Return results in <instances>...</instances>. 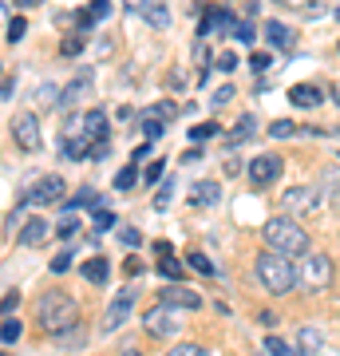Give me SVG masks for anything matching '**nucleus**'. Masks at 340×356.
<instances>
[{
  "instance_id": "nucleus-1",
  "label": "nucleus",
  "mask_w": 340,
  "mask_h": 356,
  "mask_svg": "<svg viewBox=\"0 0 340 356\" xmlns=\"http://www.w3.org/2000/svg\"><path fill=\"white\" fill-rule=\"evenodd\" d=\"M261 242H265V250L285 254V257H305L309 254V234H305V226L293 214L269 218V222L261 226Z\"/></svg>"
},
{
  "instance_id": "nucleus-2",
  "label": "nucleus",
  "mask_w": 340,
  "mask_h": 356,
  "mask_svg": "<svg viewBox=\"0 0 340 356\" xmlns=\"http://www.w3.org/2000/svg\"><path fill=\"white\" fill-rule=\"evenodd\" d=\"M253 269H257V277H261V285L269 293H293L297 289V281H301V269L293 266V257L285 254H273V250H265V254H257V261H253Z\"/></svg>"
},
{
  "instance_id": "nucleus-3",
  "label": "nucleus",
  "mask_w": 340,
  "mask_h": 356,
  "mask_svg": "<svg viewBox=\"0 0 340 356\" xmlns=\"http://www.w3.org/2000/svg\"><path fill=\"white\" fill-rule=\"evenodd\" d=\"M36 317H40V325H44L48 332H60L63 325L76 321V297H72V293H60V289L44 293V297H40Z\"/></svg>"
},
{
  "instance_id": "nucleus-4",
  "label": "nucleus",
  "mask_w": 340,
  "mask_h": 356,
  "mask_svg": "<svg viewBox=\"0 0 340 356\" xmlns=\"http://www.w3.org/2000/svg\"><path fill=\"white\" fill-rule=\"evenodd\" d=\"M281 170H285V163H281V154H257L250 166H245V175H250V182L257 186V191H265V186H273L281 178Z\"/></svg>"
},
{
  "instance_id": "nucleus-5",
  "label": "nucleus",
  "mask_w": 340,
  "mask_h": 356,
  "mask_svg": "<svg viewBox=\"0 0 340 356\" xmlns=\"http://www.w3.org/2000/svg\"><path fill=\"white\" fill-rule=\"evenodd\" d=\"M135 297H139L135 289H123V293H119V297H115L111 305H107V313H103L99 332H115V329H123L127 321H131V313H135Z\"/></svg>"
},
{
  "instance_id": "nucleus-6",
  "label": "nucleus",
  "mask_w": 340,
  "mask_h": 356,
  "mask_svg": "<svg viewBox=\"0 0 340 356\" xmlns=\"http://www.w3.org/2000/svg\"><path fill=\"white\" fill-rule=\"evenodd\" d=\"M13 139L20 151H40V119L36 111H16L13 115Z\"/></svg>"
},
{
  "instance_id": "nucleus-7",
  "label": "nucleus",
  "mask_w": 340,
  "mask_h": 356,
  "mask_svg": "<svg viewBox=\"0 0 340 356\" xmlns=\"http://www.w3.org/2000/svg\"><path fill=\"white\" fill-rule=\"evenodd\" d=\"M281 202H285V210H289L293 218H301V214L321 210V202H325V198H321V191H316V186H293V191H285V198H281Z\"/></svg>"
},
{
  "instance_id": "nucleus-8",
  "label": "nucleus",
  "mask_w": 340,
  "mask_h": 356,
  "mask_svg": "<svg viewBox=\"0 0 340 356\" xmlns=\"http://www.w3.org/2000/svg\"><path fill=\"white\" fill-rule=\"evenodd\" d=\"M301 281L309 289H325L328 281H332V261H328L325 254H309L305 266H301Z\"/></svg>"
},
{
  "instance_id": "nucleus-9",
  "label": "nucleus",
  "mask_w": 340,
  "mask_h": 356,
  "mask_svg": "<svg viewBox=\"0 0 340 356\" xmlns=\"http://www.w3.org/2000/svg\"><path fill=\"white\" fill-rule=\"evenodd\" d=\"M63 194H67L63 178L60 175H48V178H40L36 186L28 191V202H32V206H51V202H63Z\"/></svg>"
},
{
  "instance_id": "nucleus-10",
  "label": "nucleus",
  "mask_w": 340,
  "mask_h": 356,
  "mask_svg": "<svg viewBox=\"0 0 340 356\" xmlns=\"http://www.w3.org/2000/svg\"><path fill=\"white\" fill-rule=\"evenodd\" d=\"M143 325H147V332H151V337H175V332H178V321L170 317V305H163V301H159L154 309H147Z\"/></svg>"
},
{
  "instance_id": "nucleus-11",
  "label": "nucleus",
  "mask_w": 340,
  "mask_h": 356,
  "mask_svg": "<svg viewBox=\"0 0 340 356\" xmlns=\"http://www.w3.org/2000/svg\"><path fill=\"white\" fill-rule=\"evenodd\" d=\"M159 301L163 305H170V309H198L202 305V293H194V289H186V285H166L163 293H159Z\"/></svg>"
},
{
  "instance_id": "nucleus-12",
  "label": "nucleus",
  "mask_w": 340,
  "mask_h": 356,
  "mask_svg": "<svg viewBox=\"0 0 340 356\" xmlns=\"http://www.w3.org/2000/svg\"><path fill=\"white\" fill-rule=\"evenodd\" d=\"M289 103L293 107H321V103H325V91L316 88V83H293Z\"/></svg>"
},
{
  "instance_id": "nucleus-13",
  "label": "nucleus",
  "mask_w": 340,
  "mask_h": 356,
  "mask_svg": "<svg viewBox=\"0 0 340 356\" xmlns=\"http://www.w3.org/2000/svg\"><path fill=\"white\" fill-rule=\"evenodd\" d=\"M51 341H56V348H83V344H88V329H83L79 321H72V325H63L60 332H51Z\"/></svg>"
},
{
  "instance_id": "nucleus-14",
  "label": "nucleus",
  "mask_w": 340,
  "mask_h": 356,
  "mask_svg": "<svg viewBox=\"0 0 340 356\" xmlns=\"http://www.w3.org/2000/svg\"><path fill=\"white\" fill-rule=\"evenodd\" d=\"M79 273H83V281H91V285H107V281H111V261L103 254H95L91 261L79 266Z\"/></svg>"
},
{
  "instance_id": "nucleus-15",
  "label": "nucleus",
  "mask_w": 340,
  "mask_h": 356,
  "mask_svg": "<svg viewBox=\"0 0 340 356\" xmlns=\"http://www.w3.org/2000/svg\"><path fill=\"white\" fill-rule=\"evenodd\" d=\"M79 131L88 135L91 143H99V139H107V115L99 111V107H91L83 119H79Z\"/></svg>"
},
{
  "instance_id": "nucleus-16",
  "label": "nucleus",
  "mask_w": 340,
  "mask_h": 356,
  "mask_svg": "<svg viewBox=\"0 0 340 356\" xmlns=\"http://www.w3.org/2000/svg\"><path fill=\"white\" fill-rule=\"evenodd\" d=\"M214 28H222V32H229L234 28V16L226 13V8H206V16H202V24H198V36L206 40Z\"/></svg>"
},
{
  "instance_id": "nucleus-17",
  "label": "nucleus",
  "mask_w": 340,
  "mask_h": 356,
  "mask_svg": "<svg viewBox=\"0 0 340 356\" xmlns=\"http://www.w3.org/2000/svg\"><path fill=\"white\" fill-rule=\"evenodd\" d=\"M88 91H91V72H79L76 83H72V88H67V91L60 95V107H63V111H72V107H76V103L83 99V95H88Z\"/></svg>"
},
{
  "instance_id": "nucleus-18",
  "label": "nucleus",
  "mask_w": 340,
  "mask_h": 356,
  "mask_svg": "<svg viewBox=\"0 0 340 356\" xmlns=\"http://www.w3.org/2000/svg\"><path fill=\"white\" fill-rule=\"evenodd\" d=\"M265 40H269L277 51H293V40L297 36H293V28H285L281 20H269V24H265Z\"/></svg>"
},
{
  "instance_id": "nucleus-19",
  "label": "nucleus",
  "mask_w": 340,
  "mask_h": 356,
  "mask_svg": "<svg viewBox=\"0 0 340 356\" xmlns=\"http://www.w3.org/2000/svg\"><path fill=\"white\" fill-rule=\"evenodd\" d=\"M190 202L194 206H218L222 202V186H218V182H194V186H190Z\"/></svg>"
},
{
  "instance_id": "nucleus-20",
  "label": "nucleus",
  "mask_w": 340,
  "mask_h": 356,
  "mask_svg": "<svg viewBox=\"0 0 340 356\" xmlns=\"http://www.w3.org/2000/svg\"><path fill=\"white\" fill-rule=\"evenodd\" d=\"M48 242V222L44 218H28L20 229V245H44Z\"/></svg>"
},
{
  "instance_id": "nucleus-21",
  "label": "nucleus",
  "mask_w": 340,
  "mask_h": 356,
  "mask_svg": "<svg viewBox=\"0 0 340 356\" xmlns=\"http://www.w3.org/2000/svg\"><path fill=\"white\" fill-rule=\"evenodd\" d=\"M253 135H257V119H253V115H241L238 127L226 131V143H229V147H241V143H250Z\"/></svg>"
},
{
  "instance_id": "nucleus-22",
  "label": "nucleus",
  "mask_w": 340,
  "mask_h": 356,
  "mask_svg": "<svg viewBox=\"0 0 340 356\" xmlns=\"http://www.w3.org/2000/svg\"><path fill=\"white\" fill-rule=\"evenodd\" d=\"M321 198L340 206V170H321Z\"/></svg>"
},
{
  "instance_id": "nucleus-23",
  "label": "nucleus",
  "mask_w": 340,
  "mask_h": 356,
  "mask_svg": "<svg viewBox=\"0 0 340 356\" xmlns=\"http://www.w3.org/2000/svg\"><path fill=\"white\" fill-rule=\"evenodd\" d=\"M60 151H63V159H88V154H91V139L79 131V135H72V139H63Z\"/></svg>"
},
{
  "instance_id": "nucleus-24",
  "label": "nucleus",
  "mask_w": 340,
  "mask_h": 356,
  "mask_svg": "<svg viewBox=\"0 0 340 356\" xmlns=\"http://www.w3.org/2000/svg\"><path fill=\"white\" fill-rule=\"evenodd\" d=\"M159 273H163L166 281H182V273H186V266H182V261H178L175 254H163V257H159Z\"/></svg>"
},
{
  "instance_id": "nucleus-25",
  "label": "nucleus",
  "mask_w": 340,
  "mask_h": 356,
  "mask_svg": "<svg viewBox=\"0 0 340 356\" xmlns=\"http://www.w3.org/2000/svg\"><path fill=\"white\" fill-rule=\"evenodd\" d=\"M297 348H301V356H316V353H321V332H316L313 325H305V329H301V344H297Z\"/></svg>"
},
{
  "instance_id": "nucleus-26",
  "label": "nucleus",
  "mask_w": 340,
  "mask_h": 356,
  "mask_svg": "<svg viewBox=\"0 0 340 356\" xmlns=\"http://www.w3.org/2000/svg\"><path fill=\"white\" fill-rule=\"evenodd\" d=\"M103 16H111V0H91V4H88V16H83L79 24L91 28L95 20H103Z\"/></svg>"
},
{
  "instance_id": "nucleus-27",
  "label": "nucleus",
  "mask_w": 340,
  "mask_h": 356,
  "mask_svg": "<svg viewBox=\"0 0 340 356\" xmlns=\"http://www.w3.org/2000/svg\"><path fill=\"white\" fill-rule=\"evenodd\" d=\"M265 353L269 356H301V348H293V344L281 341V337H265Z\"/></svg>"
},
{
  "instance_id": "nucleus-28",
  "label": "nucleus",
  "mask_w": 340,
  "mask_h": 356,
  "mask_svg": "<svg viewBox=\"0 0 340 356\" xmlns=\"http://www.w3.org/2000/svg\"><path fill=\"white\" fill-rule=\"evenodd\" d=\"M293 135H297V123H293V119H277V123H269V139L285 143V139H293Z\"/></svg>"
},
{
  "instance_id": "nucleus-29",
  "label": "nucleus",
  "mask_w": 340,
  "mask_h": 356,
  "mask_svg": "<svg viewBox=\"0 0 340 356\" xmlns=\"http://www.w3.org/2000/svg\"><path fill=\"white\" fill-rule=\"evenodd\" d=\"M222 135V127L218 123H198V127H190V143L198 147V143H206V139H218Z\"/></svg>"
},
{
  "instance_id": "nucleus-30",
  "label": "nucleus",
  "mask_w": 340,
  "mask_h": 356,
  "mask_svg": "<svg viewBox=\"0 0 340 356\" xmlns=\"http://www.w3.org/2000/svg\"><path fill=\"white\" fill-rule=\"evenodd\" d=\"M186 266H194L202 273V277H218V269H214V261H210V257L206 254H194V250H190V257H186Z\"/></svg>"
},
{
  "instance_id": "nucleus-31",
  "label": "nucleus",
  "mask_w": 340,
  "mask_h": 356,
  "mask_svg": "<svg viewBox=\"0 0 340 356\" xmlns=\"http://www.w3.org/2000/svg\"><path fill=\"white\" fill-rule=\"evenodd\" d=\"M178 111H182V107H175L170 99H163V103H154V107H147V115H151V119H163V123H170Z\"/></svg>"
},
{
  "instance_id": "nucleus-32",
  "label": "nucleus",
  "mask_w": 340,
  "mask_h": 356,
  "mask_svg": "<svg viewBox=\"0 0 340 356\" xmlns=\"http://www.w3.org/2000/svg\"><path fill=\"white\" fill-rule=\"evenodd\" d=\"M143 135H147V143H159L166 135V123L163 119H151V115H147V119H143Z\"/></svg>"
},
{
  "instance_id": "nucleus-33",
  "label": "nucleus",
  "mask_w": 340,
  "mask_h": 356,
  "mask_svg": "<svg viewBox=\"0 0 340 356\" xmlns=\"http://www.w3.org/2000/svg\"><path fill=\"white\" fill-rule=\"evenodd\" d=\"M194 60H198V67H202V83H206V76H210V48H206V40H198L194 44Z\"/></svg>"
},
{
  "instance_id": "nucleus-34",
  "label": "nucleus",
  "mask_w": 340,
  "mask_h": 356,
  "mask_svg": "<svg viewBox=\"0 0 340 356\" xmlns=\"http://www.w3.org/2000/svg\"><path fill=\"white\" fill-rule=\"evenodd\" d=\"M135 182H139V175H135V163H131V166H123V170L115 175V191H131Z\"/></svg>"
},
{
  "instance_id": "nucleus-35",
  "label": "nucleus",
  "mask_w": 340,
  "mask_h": 356,
  "mask_svg": "<svg viewBox=\"0 0 340 356\" xmlns=\"http://www.w3.org/2000/svg\"><path fill=\"white\" fill-rule=\"evenodd\" d=\"M143 16H147V24H151V28H166V24H170V13H166V8H159V4H151Z\"/></svg>"
},
{
  "instance_id": "nucleus-36",
  "label": "nucleus",
  "mask_w": 340,
  "mask_h": 356,
  "mask_svg": "<svg viewBox=\"0 0 340 356\" xmlns=\"http://www.w3.org/2000/svg\"><path fill=\"white\" fill-rule=\"evenodd\" d=\"M20 329H24V325H20V321H4V325H0V341L4 344H13V341H20Z\"/></svg>"
},
{
  "instance_id": "nucleus-37",
  "label": "nucleus",
  "mask_w": 340,
  "mask_h": 356,
  "mask_svg": "<svg viewBox=\"0 0 340 356\" xmlns=\"http://www.w3.org/2000/svg\"><path fill=\"white\" fill-rule=\"evenodd\" d=\"M119 242H123L127 250H139V245H143V234H139L135 226H123V229H119Z\"/></svg>"
},
{
  "instance_id": "nucleus-38",
  "label": "nucleus",
  "mask_w": 340,
  "mask_h": 356,
  "mask_svg": "<svg viewBox=\"0 0 340 356\" xmlns=\"http://www.w3.org/2000/svg\"><path fill=\"white\" fill-rule=\"evenodd\" d=\"M76 234H79V222H76L72 214H63V222H60V238H63V242H72Z\"/></svg>"
},
{
  "instance_id": "nucleus-39",
  "label": "nucleus",
  "mask_w": 340,
  "mask_h": 356,
  "mask_svg": "<svg viewBox=\"0 0 340 356\" xmlns=\"http://www.w3.org/2000/svg\"><path fill=\"white\" fill-rule=\"evenodd\" d=\"M226 103H234V88H229V83H226V88H218L214 95H210V107H226Z\"/></svg>"
},
{
  "instance_id": "nucleus-40",
  "label": "nucleus",
  "mask_w": 340,
  "mask_h": 356,
  "mask_svg": "<svg viewBox=\"0 0 340 356\" xmlns=\"http://www.w3.org/2000/svg\"><path fill=\"white\" fill-rule=\"evenodd\" d=\"M166 356H206V348L202 344H175Z\"/></svg>"
},
{
  "instance_id": "nucleus-41",
  "label": "nucleus",
  "mask_w": 340,
  "mask_h": 356,
  "mask_svg": "<svg viewBox=\"0 0 340 356\" xmlns=\"http://www.w3.org/2000/svg\"><path fill=\"white\" fill-rule=\"evenodd\" d=\"M218 72H222V76H229V72H234V67H238V56H234V51H222V56H218Z\"/></svg>"
},
{
  "instance_id": "nucleus-42",
  "label": "nucleus",
  "mask_w": 340,
  "mask_h": 356,
  "mask_svg": "<svg viewBox=\"0 0 340 356\" xmlns=\"http://www.w3.org/2000/svg\"><path fill=\"white\" fill-rule=\"evenodd\" d=\"M72 269V250H63V254L51 257V273H67Z\"/></svg>"
},
{
  "instance_id": "nucleus-43",
  "label": "nucleus",
  "mask_w": 340,
  "mask_h": 356,
  "mask_svg": "<svg viewBox=\"0 0 340 356\" xmlns=\"http://www.w3.org/2000/svg\"><path fill=\"white\" fill-rule=\"evenodd\" d=\"M24 32H28V24L20 20V16H16V20H8V40H13V44H20V40H24Z\"/></svg>"
},
{
  "instance_id": "nucleus-44",
  "label": "nucleus",
  "mask_w": 340,
  "mask_h": 356,
  "mask_svg": "<svg viewBox=\"0 0 340 356\" xmlns=\"http://www.w3.org/2000/svg\"><path fill=\"white\" fill-rule=\"evenodd\" d=\"M60 51H63V56H79V51H83V36H67L60 44Z\"/></svg>"
},
{
  "instance_id": "nucleus-45",
  "label": "nucleus",
  "mask_w": 340,
  "mask_h": 356,
  "mask_svg": "<svg viewBox=\"0 0 340 356\" xmlns=\"http://www.w3.org/2000/svg\"><path fill=\"white\" fill-rule=\"evenodd\" d=\"M115 226V214L111 210H95V234H103V229Z\"/></svg>"
},
{
  "instance_id": "nucleus-46",
  "label": "nucleus",
  "mask_w": 340,
  "mask_h": 356,
  "mask_svg": "<svg viewBox=\"0 0 340 356\" xmlns=\"http://www.w3.org/2000/svg\"><path fill=\"white\" fill-rule=\"evenodd\" d=\"M170 194H175V182H163V191L154 194V210H163V206L170 202Z\"/></svg>"
},
{
  "instance_id": "nucleus-47",
  "label": "nucleus",
  "mask_w": 340,
  "mask_h": 356,
  "mask_svg": "<svg viewBox=\"0 0 340 356\" xmlns=\"http://www.w3.org/2000/svg\"><path fill=\"white\" fill-rule=\"evenodd\" d=\"M163 170H166V166H163V159H159V163H151L147 170H143V178H147V182H159V178H163Z\"/></svg>"
},
{
  "instance_id": "nucleus-48",
  "label": "nucleus",
  "mask_w": 340,
  "mask_h": 356,
  "mask_svg": "<svg viewBox=\"0 0 340 356\" xmlns=\"http://www.w3.org/2000/svg\"><path fill=\"white\" fill-rule=\"evenodd\" d=\"M91 198H95V191H79L76 198H72V202H67V210H79V206H88Z\"/></svg>"
},
{
  "instance_id": "nucleus-49",
  "label": "nucleus",
  "mask_w": 340,
  "mask_h": 356,
  "mask_svg": "<svg viewBox=\"0 0 340 356\" xmlns=\"http://www.w3.org/2000/svg\"><path fill=\"white\" fill-rule=\"evenodd\" d=\"M229 32H234V36H238L241 44H250V40H253V24H234Z\"/></svg>"
},
{
  "instance_id": "nucleus-50",
  "label": "nucleus",
  "mask_w": 340,
  "mask_h": 356,
  "mask_svg": "<svg viewBox=\"0 0 340 356\" xmlns=\"http://www.w3.org/2000/svg\"><path fill=\"white\" fill-rule=\"evenodd\" d=\"M123 273H127V277H139V273H143V261H139V257H127V261H123Z\"/></svg>"
},
{
  "instance_id": "nucleus-51",
  "label": "nucleus",
  "mask_w": 340,
  "mask_h": 356,
  "mask_svg": "<svg viewBox=\"0 0 340 356\" xmlns=\"http://www.w3.org/2000/svg\"><path fill=\"white\" fill-rule=\"evenodd\" d=\"M250 67H253V72H265V67H269V56H265V51H253V56H250Z\"/></svg>"
},
{
  "instance_id": "nucleus-52",
  "label": "nucleus",
  "mask_w": 340,
  "mask_h": 356,
  "mask_svg": "<svg viewBox=\"0 0 340 356\" xmlns=\"http://www.w3.org/2000/svg\"><path fill=\"white\" fill-rule=\"evenodd\" d=\"M123 8H127V13H147V8H151V0H123Z\"/></svg>"
},
{
  "instance_id": "nucleus-53",
  "label": "nucleus",
  "mask_w": 340,
  "mask_h": 356,
  "mask_svg": "<svg viewBox=\"0 0 340 356\" xmlns=\"http://www.w3.org/2000/svg\"><path fill=\"white\" fill-rule=\"evenodd\" d=\"M20 305V293H4V301H0V313H13Z\"/></svg>"
},
{
  "instance_id": "nucleus-54",
  "label": "nucleus",
  "mask_w": 340,
  "mask_h": 356,
  "mask_svg": "<svg viewBox=\"0 0 340 356\" xmlns=\"http://www.w3.org/2000/svg\"><path fill=\"white\" fill-rule=\"evenodd\" d=\"M170 88H175V91L186 88V72H182V67H175V72H170Z\"/></svg>"
},
{
  "instance_id": "nucleus-55",
  "label": "nucleus",
  "mask_w": 340,
  "mask_h": 356,
  "mask_svg": "<svg viewBox=\"0 0 340 356\" xmlns=\"http://www.w3.org/2000/svg\"><path fill=\"white\" fill-rule=\"evenodd\" d=\"M198 159H202V151H198V147H190V151H182V163H198Z\"/></svg>"
},
{
  "instance_id": "nucleus-56",
  "label": "nucleus",
  "mask_w": 340,
  "mask_h": 356,
  "mask_svg": "<svg viewBox=\"0 0 340 356\" xmlns=\"http://www.w3.org/2000/svg\"><path fill=\"white\" fill-rule=\"evenodd\" d=\"M4 20H8V4H0V24H4Z\"/></svg>"
},
{
  "instance_id": "nucleus-57",
  "label": "nucleus",
  "mask_w": 340,
  "mask_h": 356,
  "mask_svg": "<svg viewBox=\"0 0 340 356\" xmlns=\"http://www.w3.org/2000/svg\"><path fill=\"white\" fill-rule=\"evenodd\" d=\"M123 356H139V348H123Z\"/></svg>"
},
{
  "instance_id": "nucleus-58",
  "label": "nucleus",
  "mask_w": 340,
  "mask_h": 356,
  "mask_svg": "<svg viewBox=\"0 0 340 356\" xmlns=\"http://www.w3.org/2000/svg\"><path fill=\"white\" fill-rule=\"evenodd\" d=\"M16 4H20V8H28V4H36V0H16Z\"/></svg>"
},
{
  "instance_id": "nucleus-59",
  "label": "nucleus",
  "mask_w": 340,
  "mask_h": 356,
  "mask_svg": "<svg viewBox=\"0 0 340 356\" xmlns=\"http://www.w3.org/2000/svg\"><path fill=\"white\" fill-rule=\"evenodd\" d=\"M332 16H337V20H340V4H337V13H332Z\"/></svg>"
},
{
  "instance_id": "nucleus-60",
  "label": "nucleus",
  "mask_w": 340,
  "mask_h": 356,
  "mask_svg": "<svg viewBox=\"0 0 340 356\" xmlns=\"http://www.w3.org/2000/svg\"><path fill=\"white\" fill-rule=\"evenodd\" d=\"M0 356H8V353H0Z\"/></svg>"
}]
</instances>
